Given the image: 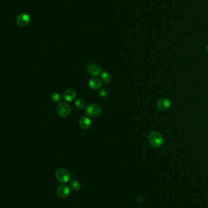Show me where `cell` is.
Segmentation results:
<instances>
[{"instance_id":"obj_3","label":"cell","mask_w":208,"mask_h":208,"mask_svg":"<svg viewBox=\"0 0 208 208\" xmlns=\"http://www.w3.org/2000/svg\"><path fill=\"white\" fill-rule=\"evenodd\" d=\"M87 115L92 117H95L99 116L102 112L101 106L97 104H91L89 105L85 110Z\"/></svg>"},{"instance_id":"obj_17","label":"cell","mask_w":208,"mask_h":208,"mask_svg":"<svg viewBox=\"0 0 208 208\" xmlns=\"http://www.w3.org/2000/svg\"><path fill=\"white\" fill-rule=\"evenodd\" d=\"M206 51L207 54H208V45H207L206 47Z\"/></svg>"},{"instance_id":"obj_7","label":"cell","mask_w":208,"mask_h":208,"mask_svg":"<svg viewBox=\"0 0 208 208\" xmlns=\"http://www.w3.org/2000/svg\"><path fill=\"white\" fill-rule=\"evenodd\" d=\"M70 193V188L65 184L60 185L57 190V194L60 199L67 198Z\"/></svg>"},{"instance_id":"obj_9","label":"cell","mask_w":208,"mask_h":208,"mask_svg":"<svg viewBox=\"0 0 208 208\" xmlns=\"http://www.w3.org/2000/svg\"><path fill=\"white\" fill-rule=\"evenodd\" d=\"M76 98V92L71 89L67 90L63 94V98L67 102H72Z\"/></svg>"},{"instance_id":"obj_6","label":"cell","mask_w":208,"mask_h":208,"mask_svg":"<svg viewBox=\"0 0 208 208\" xmlns=\"http://www.w3.org/2000/svg\"><path fill=\"white\" fill-rule=\"evenodd\" d=\"M171 106V102L167 98H162L159 100L156 104L157 108L161 111L168 110Z\"/></svg>"},{"instance_id":"obj_13","label":"cell","mask_w":208,"mask_h":208,"mask_svg":"<svg viewBox=\"0 0 208 208\" xmlns=\"http://www.w3.org/2000/svg\"><path fill=\"white\" fill-rule=\"evenodd\" d=\"M85 101L81 98H78L75 102V106L79 110H83L85 107Z\"/></svg>"},{"instance_id":"obj_12","label":"cell","mask_w":208,"mask_h":208,"mask_svg":"<svg viewBox=\"0 0 208 208\" xmlns=\"http://www.w3.org/2000/svg\"><path fill=\"white\" fill-rule=\"evenodd\" d=\"M70 188L74 191H78L81 189L80 183L76 180H72L70 182Z\"/></svg>"},{"instance_id":"obj_14","label":"cell","mask_w":208,"mask_h":208,"mask_svg":"<svg viewBox=\"0 0 208 208\" xmlns=\"http://www.w3.org/2000/svg\"><path fill=\"white\" fill-rule=\"evenodd\" d=\"M101 79L104 83H108L110 81L111 77L108 72L104 71L101 73Z\"/></svg>"},{"instance_id":"obj_1","label":"cell","mask_w":208,"mask_h":208,"mask_svg":"<svg viewBox=\"0 0 208 208\" xmlns=\"http://www.w3.org/2000/svg\"><path fill=\"white\" fill-rule=\"evenodd\" d=\"M149 143L154 147L158 148L160 147L164 142V139L162 135L156 131L152 132L148 137Z\"/></svg>"},{"instance_id":"obj_2","label":"cell","mask_w":208,"mask_h":208,"mask_svg":"<svg viewBox=\"0 0 208 208\" xmlns=\"http://www.w3.org/2000/svg\"><path fill=\"white\" fill-rule=\"evenodd\" d=\"M56 180L60 183H67L70 180V175L68 171L64 168H59L55 173Z\"/></svg>"},{"instance_id":"obj_11","label":"cell","mask_w":208,"mask_h":208,"mask_svg":"<svg viewBox=\"0 0 208 208\" xmlns=\"http://www.w3.org/2000/svg\"><path fill=\"white\" fill-rule=\"evenodd\" d=\"M80 127L83 129H88L91 125V121L87 116H83L79 121Z\"/></svg>"},{"instance_id":"obj_10","label":"cell","mask_w":208,"mask_h":208,"mask_svg":"<svg viewBox=\"0 0 208 208\" xmlns=\"http://www.w3.org/2000/svg\"><path fill=\"white\" fill-rule=\"evenodd\" d=\"M89 85L90 87L94 90L99 89L102 86V81L97 77H92L89 81Z\"/></svg>"},{"instance_id":"obj_8","label":"cell","mask_w":208,"mask_h":208,"mask_svg":"<svg viewBox=\"0 0 208 208\" xmlns=\"http://www.w3.org/2000/svg\"><path fill=\"white\" fill-rule=\"evenodd\" d=\"M87 72L91 75L95 76V77L98 76L102 72L101 68L99 66L95 64H94V63L89 64L87 67Z\"/></svg>"},{"instance_id":"obj_15","label":"cell","mask_w":208,"mask_h":208,"mask_svg":"<svg viewBox=\"0 0 208 208\" xmlns=\"http://www.w3.org/2000/svg\"><path fill=\"white\" fill-rule=\"evenodd\" d=\"M52 100L54 103L58 104L61 101V96L58 93H54L52 95Z\"/></svg>"},{"instance_id":"obj_16","label":"cell","mask_w":208,"mask_h":208,"mask_svg":"<svg viewBox=\"0 0 208 208\" xmlns=\"http://www.w3.org/2000/svg\"><path fill=\"white\" fill-rule=\"evenodd\" d=\"M98 94L102 97H105L107 95V91L105 88H100L98 90Z\"/></svg>"},{"instance_id":"obj_4","label":"cell","mask_w":208,"mask_h":208,"mask_svg":"<svg viewBox=\"0 0 208 208\" xmlns=\"http://www.w3.org/2000/svg\"><path fill=\"white\" fill-rule=\"evenodd\" d=\"M57 111L58 115L61 117H67L71 113L70 105L66 102H61L57 106Z\"/></svg>"},{"instance_id":"obj_5","label":"cell","mask_w":208,"mask_h":208,"mask_svg":"<svg viewBox=\"0 0 208 208\" xmlns=\"http://www.w3.org/2000/svg\"><path fill=\"white\" fill-rule=\"evenodd\" d=\"M30 22V17L28 13H23L20 14L16 20V23L18 26L24 27L27 26Z\"/></svg>"}]
</instances>
